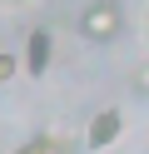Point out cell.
Instances as JSON below:
<instances>
[{
  "mask_svg": "<svg viewBox=\"0 0 149 154\" xmlns=\"http://www.w3.org/2000/svg\"><path fill=\"white\" fill-rule=\"evenodd\" d=\"M119 30H124V10H119V0H89L85 10H79V35H85L89 45H109Z\"/></svg>",
  "mask_w": 149,
  "mask_h": 154,
  "instance_id": "obj_1",
  "label": "cell"
},
{
  "mask_svg": "<svg viewBox=\"0 0 149 154\" xmlns=\"http://www.w3.org/2000/svg\"><path fill=\"white\" fill-rule=\"evenodd\" d=\"M50 55H55V40H50V30H30V40H25V75H45L50 70Z\"/></svg>",
  "mask_w": 149,
  "mask_h": 154,
  "instance_id": "obj_3",
  "label": "cell"
},
{
  "mask_svg": "<svg viewBox=\"0 0 149 154\" xmlns=\"http://www.w3.org/2000/svg\"><path fill=\"white\" fill-rule=\"evenodd\" d=\"M134 90H139V94H149V70H139V75H134Z\"/></svg>",
  "mask_w": 149,
  "mask_h": 154,
  "instance_id": "obj_6",
  "label": "cell"
},
{
  "mask_svg": "<svg viewBox=\"0 0 149 154\" xmlns=\"http://www.w3.org/2000/svg\"><path fill=\"white\" fill-rule=\"evenodd\" d=\"M119 134H124V114L109 104V109H99L95 119H89V129H85V144H89V149H109Z\"/></svg>",
  "mask_w": 149,
  "mask_h": 154,
  "instance_id": "obj_2",
  "label": "cell"
},
{
  "mask_svg": "<svg viewBox=\"0 0 149 154\" xmlns=\"http://www.w3.org/2000/svg\"><path fill=\"white\" fill-rule=\"evenodd\" d=\"M20 70V60H15V55H10V50H0V85H5L10 80V75H15Z\"/></svg>",
  "mask_w": 149,
  "mask_h": 154,
  "instance_id": "obj_5",
  "label": "cell"
},
{
  "mask_svg": "<svg viewBox=\"0 0 149 154\" xmlns=\"http://www.w3.org/2000/svg\"><path fill=\"white\" fill-rule=\"evenodd\" d=\"M20 154H65V149H60V139H35V144H25Z\"/></svg>",
  "mask_w": 149,
  "mask_h": 154,
  "instance_id": "obj_4",
  "label": "cell"
}]
</instances>
